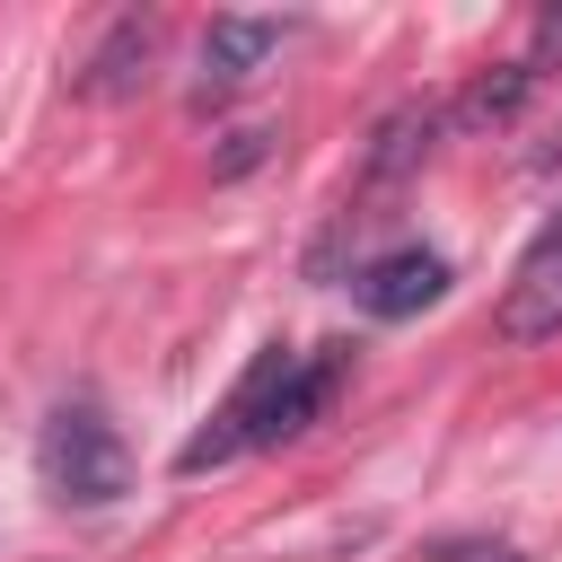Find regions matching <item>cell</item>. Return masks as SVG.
Returning <instances> with one entry per match:
<instances>
[{"mask_svg":"<svg viewBox=\"0 0 562 562\" xmlns=\"http://www.w3.org/2000/svg\"><path fill=\"white\" fill-rule=\"evenodd\" d=\"M35 474H44V492L70 501V509H105V501L132 492V448H123V430L105 422V404H61V413L44 422V439H35Z\"/></svg>","mask_w":562,"mask_h":562,"instance_id":"6da1fadb","label":"cell"},{"mask_svg":"<svg viewBox=\"0 0 562 562\" xmlns=\"http://www.w3.org/2000/svg\"><path fill=\"white\" fill-rule=\"evenodd\" d=\"M492 334H501V342H553V334H562V211L527 237V255H518V272H509V290H501Z\"/></svg>","mask_w":562,"mask_h":562,"instance_id":"7a4b0ae2","label":"cell"},{"mask_svg":"<svg viewBox=\"0 0 562 562\" xmlns=\"http://www.w3.org/2000/svg\"><path fill=\"white\" fill-rule=\"evenodd\" d=\"M299 35V18H255V9H228V18H211L202 26V79H193V105H211V97H237L281 44Z\"/></svg>","mask_w":562,"mask_h":562,"instance_id":"3957f363","label":"cell"},{"mask_svg":"<svg viewBox=\"0 0 562 562\" xmlns=\"http://www.w3.org/2000/svg\"><path fill=\"white\" fill-rule=\"evenodd\" d=\"M439 290H448V255H430V246H386V255H369L351 272V299L378 325H404V316L439 307Z\"/></svg>","mask_w":562,"mask_h":562,"instance_id":"277c9868","label":"cell"},{"mask_svg":"<svg viewBox=\"0 0 562 562\" xmlns=\"http://www.w3.org/2000/svg\"><path fill=\"white\" fill-rule=\"evenodd\" d=\"M149 61H158V18L123 9V18L97 35V53L79 61V88H88V97H105V105H123V97H140Z\"/></svg>","mask_w":562,"mask_h":562,"instance_id":"5b68a950","label":"cell"},{"mask_svg":"<svg viewBox=\"0 0 562 562\" xmlns=\"http://www.w3.org/2000/svg\"><path fill=\"white\" fill-rule=\"evenodd\" d=\"M439 140V105H395L378 132H369V158H360V184H404Z\"/></svg>","mask_w":562,"mask_h":562,"instance_id":"8992f818","label":"cell"},{"mask_svg":"<svg viewBox=\"0 0 562 562\" xmlns=\"http://www.w3.org/2000/svg\"><path fill=\"white\" fill-rule=\"evenodd\" d=\"M527 97H536V70H527V61H501V70H483V79H474V88H465V97H457L439 123H465V132H483V123H509Z\"/></svg>","mask_w":562,"mask_h":562,"instance_id":"52a82bcc","label":"cell"},{"mask_svg":"<svg viewBox=\"0 0 562 562\" xmlns=\"http://www.w3.org/2000/svg\"><path fill=\"white\" fill-rule=\"evenodd\" d=\"M527 70L544 79V70H562V0L553 9H536V26H527Z\"/></svg>","mask_w":562,"mask_h":562,"instance_id":"ba28073f","label":"cell"},{"mask_svg":"<svg viewBox=\"0 0 562 562\" xmlns=\"http://www.w3.org/2000/svg\"><path fill=\"white\" fill-rule=\"evenodd\" d=\"M474 562H518V553H474Z\"/></svg>","mask_w":562,"mask_h":562,"instance_id":"9c48e42d","label":"cell"}]
</instances>
